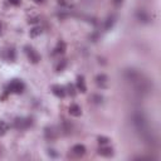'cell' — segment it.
I'll return each instance as SVG.
<instances>
[{
    "label": "cell",
    "instance_id": "1",
    "mask_svg": "<svg viewBox=\"0 0 161 161\" xmlns=\"http://www.w3.org/2000/svg\"><path fill=\"white\" fill-rule=\"evenodd\" d=\"M131 123L134 126V128L136 130V132L138 135H144L145 132H147L150 130V126H148V120L146 115L142 111H135L131 115Z\"/></svg>",
    "mask_w": 161,
    "mask_h": 161
},
{
    "label": "cell",
    "instance_id": "2",
    "mask_svg": "<svg viewBox=\"0 0 161 161\" xmlns=\"http://www.w3.org/2000/svg\"><path fill=\"white\" fill-rule=\"evenodd\" d=\"M134 87H135V92H136L138 96H146V94H148V93L152 92L154 84H152V82L150 81L148 78L144 77L142 79L138 81L137 83H135Z\"/></svg>",
    "mask_w": 161,
    "mask_h": 161
},
{
    "label": "cell",
    "instance_id": "3",
    "mask_svg": "<svg viewBox=\"0 0 161 161\" xmlns=\"http://www.w3.org/2000/svg\"><path fill=\"white\" fill-rule=\"evenodd\" d=\"M123 77H125V79L128 83L135 84V83H137L140 79H142L145 76H144L141 72H138L137 69H135V68H127V69L123 71Z\"/></svg>",
    "mask_w": 161,
    "mask_h": 161
},
{
    "label": "cell",
    "instance_id": "4",
    "mask_svg": "<svg viewBox=\"0 0 161 161\" xmlns=\"http://www.w3.org/2000/svg\"><path fill=\"white\" fill-rule=\"evenodd\" d=\"M31 126V120L29 119H15L14 120V127L16 130H27Z\"/></svg>",
    "mask_w": 161,
    "mask_h": 161
},
{
    "label": "cell",
    "instance_id": "5",
    "mask_svg": "<svg viewBox=\"0 0 161 161\" xmlns=\"http://www.w3.org/2000/svg\"><path fill=\"white\" fill-rule=\"evenodd\" d=\"M24 83L21 82V81H18V79H14L10 82L9 84V91L10 92H14V93H21L24 91Z\"/></svg>",
    "mask_w": 161,
    "mask_h": 161
},
{
    "label": "cell",
    "instance_id": "6",
    "mask_svg": "<svg viewBox=\"0 0 161 161\" xmlns=\"http://www.w3.org/2000/svg\"><path fill=\"white\" fill-rule=\"evenodd\" d=\"M25 53L31 63H38L40 60V56L38 54V52L35 49L30 48V47H25Z\"/></svg>",
    "mask_w": 161,
    "mask_h": 161
},
{
    "label": "cell",
    "instance_id": "7",
    "mask_svg": "<svg viewBox=\"0 0 161 161\" xmlns=\"http://www.w3.org/2000/svg\"><path fill=\"white\" fill-rule=\"evenodd\" d=\"M108 77L106 76V74H98L97 77H96V83H97L98 87L101 88H107L108 87Z\"/></svg>",
    "mask_w": 161,
    "mask_h": 161
},
{
    "label": "cell",
    "instance_id": "8",
    "mask_svg": "<svg viewBox=\"0 0 161 161\" xmlns=\"http://www.w3.org/2000/svg\"><path fill=\"white\" fill-rule=\"evenodd\" d=\"M136 18L141 21V23H150V15L145 12V10H137L136 13Z\"/></svg>",
    "mask_w": 161,
    "mask_h": 161
},
{
    "label": "cell",
    "instance_id": "9",
    "mask_svg": "<svg viewBox=\"0 0 161 161\" xmlns=\"http://www.w3.org/2000/svg\"><path fill=\"white\" fill-rule=\"evenodd\" d=\"M52 92L54 93L57 97H59V98H63L64 96H66V90H64L62 86H58V84H54L52 87Z\"/></svg>",
    "mask_w": 161,
    "mask_h": 161
},
{
    "label": "cell",
    "instance_id": "10",
    "mask_svg": "<svg viewBox=\"0 0 161 161\" xmlns=\"http://www.w3.org/2000/svg\"><path fill=\"white\" fill-rule=\"evenodd\" d=\"M98 155L103 156V157H111L113 155V150L111 147H107V146H101L98 148Z\"/></svg>",
    "mask_w": 161,
    "mask_h": 161
},
{
    "label": "cell",
    "instance_id": "11",
    "mask_svg": "<svg viewBox=\"0 0 161 161\" xmlns=\"http://www.w3.org/2000/svg\"><path fill=\"white\" fill-rule=\"evenodd\" d=\"M72 152H73V155L81 157V156H83L86 154V147L83 145H79V144L78 145H74L72 147Z\"/></svg>",
    "mask_w": 161,
    "mask_h": 161
},
{
    "label": "cell",
    "instance_id": "12",
    "mask_svg": "<svg viewBox=\"0 0 161 161\" xmlns=\"http://www.w3.org/2000/svg\"><path fill=\"white\" fill-rule=\"evenodd\" d=\"M44 134H46V137L48 138V140H56L57 136H58V132L53 127H47Z\"/></svg>",
    "mask_w": 161,
    "mask_h": 161
},
{
    "label": "cell",
    "instance_id": "13",
    "mask_svg": "<svg viewBox=\"0 0 161 161\" xmlns=\"http://www.w3.org/2000/svg\"><path fill=\"white\" fill-rule=\"evenodd\" d=\"M69 113H71L72 116H74V117H78V116L82 115V110H81V107H79L78 104L73 103V104H71V107H69Z\"/></svg>",
    "mask_w": 161,
    "mask_h": 161
},
{
    "label": "cell",
    "instance_id": "14",
    "mask_svg": "<svg viewBox=\"0 0 161 161\" xmlns=\"http://www.w3.org/2000/svg\"><path fill=\"white\" fill-rule=\"evenodd\" d=\"M77 87H78V91H81L82 93H84L87 91V87H86V83H84V78L83 77H78L77 79Z\"/></svg>",
    "mask_w": 161,
    "mask_h": 161
},
{
    "label": "cell",
    "instance_id": "15",
    "mask_svg": "<svg viewBox=\"0 0 161 161\" xmlns=\"http://www.w3.org/2000/svg\"><path fill=\"white\" fill-rule=\"evenodd\" d=\"M8 130H9V125L5 121H0V136L5 135Z\"/></svg>",
    "mask_w": 161,
    "mask_h": 161
},
{
    "label": "cell",
    "instance_id": "16",
    "mask_svg": "<svg viewBox=\"0 0 161 161\" xmlns=\"http://www.w3.org/2000/svg\"><path fill=\"white\" fill-rule=\"evenodd\" d=\"M42 28L40 27H35V28H33L30 30V37L31 38H35V37H38V35H40L42 34Z\"/></svg>",
    "mask_w": 161,
    "mask_h": 161
},
{
    "label": "cell",
    "instance_id": "17",
    "mask_svg": "<svg viewBox=\"0 0 161 161\" xmlns=\"http://www.w3.org/2000/svg\"><path fill=\"white\" fill-rule=\"evenodd\" d=\"M113 24H115V16H108V18H107V20H106L104 28L108 30V29H111V28L113 27Z\"/></svg>",
    "mask_w": 161,
    "mask_h": 161
},
{
    "label": "cell",
    "instance_id": "18",
    "mask_svg": "<svg viewBox=\"0 0 161 161\" xmlns=\"http://www.w3.org/2000/svg\"><path fill=\"white\" fill-rule=\"evenodd\" d=\"M62 128H63V131L66 132V134H69V132L72 131V125H71L67 120H64V121H63V126H62Z\"/></svg>",
    "mask_w": 161,
    "mask_h": 161
},
{
    "label": "cell",
    "instance_id": "19",
    "mask_svg": "<svg viewBox=\"0 0 161 161\" xmlns=\"http://www.w3.org/2000/svg\"><path fill=\"white\" fill-rule=\"evenodd\" d=\"M64 50H66V44L64 42H59L56 48V53H64Z\"/></svg>",
    "mask_w": 161,
    "mask_h": 161
},
{
    "label": "cell",
    "instance_id": "20",
    "mask_svg": "<svg viewBox=\"0 0 161 161\" xmlns=\"http://www.w3.org/2000/svg\"><path fill=\"white\" fill-rule=\"evenodd\" d=\"M66 66H67V62L66 60H60L59 63H58V66H57V72H62L64 68H66Z\"/></svg>",
    "mask_w": 161,
    "mask_h": 161
},
{
    "label": "cell",
    "instance_id": "21",
    "mask_svg": "<svg viewBox=\"0 0 161 161\" xmlns=\"http://www.w3.org/2000/svg\"><path fill=\"white\" fill-rule=\"evenodd\" d=\"M98 142L101 144V145H107V144H108L110 142V138L108 137H98Z\"/></svg>",
    "mask_w": 161,
    "mask_h": 161
},
{
    "label": "cell",
    "instance_id": "22",
    "mask_svg": "<svg viewBox=\"0 0 161 161\" xmlns=\"http://www.w3.org/2000/svg\"><path fill=\"white\" fill-rule=\"evenodd\" d=\"M92 100H93V102H94V103H97V104H98V103H101V102H102V100H103V98L101 97V96L94 94L93 97H92Z\"/></svg>",
    "mask_w": 161,
    "mask_h": 161
},
{
    "label": "cell",
    "instance_id": "23",
    "mask_svg": "<svg viewBox=\"0 0 161 161\" xmlns=\"http://www.w3.org/2000/svg\"><path fill=\"white\" fill-rule=\"evenodd\" d=\"M8 56H9V59H10V60H14V58H15L14 50H13V49H9V50H8Z\"/></svg>",
    "mask_w": 161,
    "mask_h": 161
},
{
    "label": "cell",
    "instance_id": "24",
    "mask_svg": "<svg viewBox=\"0 0 161 161\" xmlns=\"http://www.w3.org/2000/svg\"><path fill=\"white\" fill-rule=\"evenodd\" d=\"M8 2L10 3V4H12V5H19L20 4V0H8Z\"/></svg>",
    "mask_w": 161,
    "mask_h": 161
},
{
    "label": "cell",
    "instance_id": "25",
    "mask_svg": "<svg viewBox=\"0 0 161 161\" xmlns=\"http://www.w3.org/2000/svg\"><path fill=\"white\" fill-rule=\"evenodd\" d=\"M68 90H69V93H71L72 96L76 94V92H74V88H73V86H68Z\"/></svg>",
    "mask_w": 161,
    "mask_h": 161
},
{
    "label": "cell",
    "instance_id": "26",
    "mask_svg": "<svg viewBox=\"0 0 161 161\" xmlns=\"http://www.w3.org/2000/svg\"><path fill=\"white\" fill-rule=\"evenodd\" d=\"M113 4L119 6V5H121V4H122V0H113Z\"/></svg>",
    "mask_w": 161,
    "mask_h": 161
},
{
    "label": "cell",
    "instance_id": "27",
    "mask_svg": "<svg viewBox=\"0 0 161 161\" xmlns=\"http://www.w3.org/2000/svg\"><path fill=\"white\" fill-rule=\"evenodd\" d=\"M34 2H35V3H38V4H42V3H44L46 0H34Z\"/></svg>",
    "mask_w": 161,
    "mask_h": 161
},
{
    "label": "cell",
    "instance_id": "28",
    "mask_svg": "<svg viewBox=\"0 0 161 161\" xmlns=\"http://www.w3.org/2000/svg\"><path fill=\"white\" fill-rule=\"evenodd\" d=\"M0 34H2V24H0Z\"/></svg>",
    "mask_w": 161,
    "mask_h": 161
}]
</instances>
